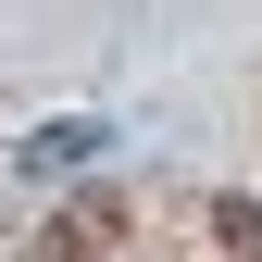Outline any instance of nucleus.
Returning a JSON list of instances; mask_svg holds the SVG:
<instances>
[{
  "mask_svg": "<svg viewBox=\"0 0 262 262\" xmlns=\"http://www.w3.org/2000/svg\"><path fill=\"white\" fill-rule=\"evenodd\" d=\"M113 250H125V212L113 200H62L50 212V262H113Z\"/></svg>",
  "mask_w": 262,
  "mask_h": 262,
  "instance_id": "1",
  "label": "nucleus"
},
{
  "mask_svg": "<svg viewBox=\"0 0 262 262\" xmlns=\"http://www.w3.org/2000/svg\"><path fill=\"white\" fill-rule=\"evenodd\" d=\"M100 138H113V125H38V138H25V162H50V175H62V162H100Z\"/></svg>",
  "mask_w": 262,
  "mask_h": 262,
  "instance_id": "2",
  "label": "nucleus"
},
{
  "mask_svg": "<svg viewBox=\"0 0 262 262\" xmlns=\"http://www.w3.org/2000/svg\"><path fill=\"white\" fill-rule=\"evenodd\" d=\"M212 237L237 250V262H262V200H212Z\"/></svg>",
  "mask_w": 262,
  "mask_h": 262,
  "instance_id": "3",
  "label": "nucleus"
}]
</instances>
